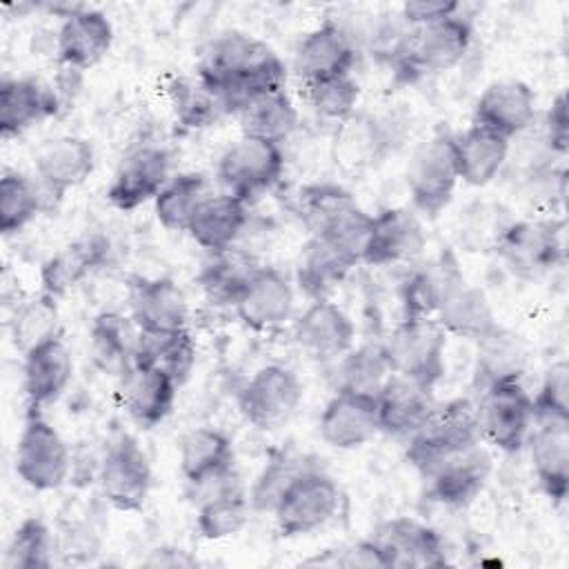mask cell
Returning a JSON list of instances; mask_svg holds the SVG:
<instances>
[{
    "label": "cell",
    "instance_id": "cell-1",
    "mask_svg": "<svg viewBox=\"0 0 569 569\" xmlns=\"http://www.w3.org/2000/svg\"><path fill=\"white\" fill-rule=\"evenodd\" d=\"M196 73L220 91L229 113L287 87L282 58L267 42L242 31H224L213 38L202 51Z\"/></svg>",
    "mask_w": 569,
    "mask_h": 569
},
{
    "label": "cell",
    "instance_id": "cell-2",
    "mask_svg": "<svg viewBox=\"0 0 569 569\" xmlns=\"http://www.w3.org/2000/svg\"><path fill=\"white\" fill-rule=\"evenodd\" d=\"M482 442L478 429V409L469 398L436 402L427 422L407 440L405 458L425 478L447 458Z\"/></svg>",
    "mask_w": 569,
    "mask_h": 569
},
{
    "label": "cell",
    "instance_id": "cell-3",
    "mask_svg": "<svg viewBox=\"0 0 569 569\" xmlns=\"http://www.w3.org/2000/svg\"><path fill=\"white\" fill-rule=\"evenodd\" d=\"M493 249L505 269L520 280H538L565 262V222L525 218L498 229Z\"/></svg>",
    "mask_w": 569,
    "mask_h": 569
},
{
    "label": "cell",
    "instance_id": "cell-4",
    "mask_svg": "<svg viewBox=\"0 0 569 569\" xmlns=\"http://www.w3.org/2000/svg\"><path fill=\"white\" fill-rule=\"evenodd\" d=\"M405 182L418 216L438 218L451 204L460 182L451 131H436L411 151Z\"/></svg>",
    "mask_w": 569,
    "mask_h": 569
},
{
    "label": "cell",
    "instance_id": "cell-5",
    "mask_svg": "<svg viewBox=\"0 0 569 569\" xmlns=\"http://www.w3.org/2000/svg\"><path fill=\"white\" fill-rule=\"evenodd\" d=\"M73 467V456L62 433L38 411L31 409L13 451V471L33 491L60 489Z\"/></svg>",
    "mask_w": 569,
    "mask_h": 569
},
{
    "label": "cell",
    "instance_id": "cell-6",
    "mask_svg": "<svg viewBox=\"0 0 569 569\" xmlns=\"http://www.w3.org/2000/svg\"><path fill=\"white\" fill-rule=\"evenodd\" d=\"M382 345L393 376L429 389L445 376L447 331L436 318H402Z\"/></svg>",
    "mask_w": 569,
    "mask_h": 569
},
{
    "label": "cell",
    "instance_id": "cell-7",
    "mask_svg": "<svg viewBox=\"0 0 569 569\" xmlns=\"http://www.w3.org/2000/svg\"><path fill=\"white\" fill-rule=\"evenodd\" d=\"M340 509V487L313 467L302 469L278 498L271 516L282 538L309 536L327 527Z\"/></svg>",
    "mask_w": 569,
    "mask_h": 569
},
{
    "label": "cell",
    "instance_id": "cell-8",
    "mask_svg": "<svg viewBox=\"0 0 569 569\" xmlns=\"http://www.w3.org/2000/svg\"><path fill=\"white\" fill-rule=\"evenodd\" d=\"M284 173L282 144L240 136L218 158L216 180L224 193H231L249 204L256 196L273 189Z\"/></svg>",
    "mask_w": 569,
    "mask_h": 569
},
{
    "label": "cell",
    "instance_id": "cell-9",
    "mask_svg": "<svg viewBox=\"0 0 569 569\" xmlns=\"http://www.w3.org/2000/svg\"><path fill=\"white\" fill-rule=\"evenodd\" d=\"M96 482L104 502L124 513L140 511L153 487V469L147 451L131 433H120L111 440L98 460Z\"/></svg>",
    "mask_w": 569,
    "mask_h": 569
},
{
    "label": "cell",
    "instance_id": "cell-10",
    "mask_svg": "<svg viewBox=\"0 0 569 569\" xmlns=\"http://www.w3.org/2000/svg\"><path fill=\"white\" fill-rule=\"evenodd\" d=\"M476 409L482 442L502 453H518L525 449L527 436L533 427V405L522 380H498L485 385Z\"/></svg>",
    "mask_w": 569,
    "mask_h": 569
},
{
    "label": "cell",
    "instance_id": "cell-11",
    "mask_svg": "<svg viewBox=\"0 0 569 569\" xmlns=\"http://www.w3.org/2000/svg\"><path fill=\"white\" fill-rule=\"evenodd\" d=\"M305 396L302 380L291 367L271 362L253 371V376L238 391V411L242 418L260 429L273 431L289 422Z\"/></svg>",
    "mask_w": 569,
    "mask_h": 569
},
{
    "label": "cell",
    "instance_id": "cell-12",
    "mask_svg": "<svg viewBox=\"0 0 569 569\" xmlns=\"http://www.w3.org/2000/svg\"><path fill=\"white\" fill-rule=\"evenodd\" d=\"M433 318L447 331L469 342H478L500 322L487 293L469 282L456 267L440 269V296Z\"/></svg>",
    "mask_w": 569,
    "mask_h": 569
},
{
    "label": "cell",
    "instance_id": "cell-13",
    "mask_svg": "<svg viewBox=\"0 0 569 569\" xmlns=\"http://www.w3.org/2000/svg\"><path fill=\"white\" fill-rule=\"evenodd\" d=\"M473 42V27L460 13L411 29L398 58L402 69L416 73H442L456 69Z\"/></svg>",
    "mask_w": 569,
    "mask_h": 569
},
{
    "label": "cell",
    "instance_id": "cell-14",
    "mask_svg": "<svg viewBox=\"0 0 569 569\" xmlns=\"http://www.w3.org/2000/svg\"><path fill=\"white\" fill-rule=\"evenodd\" d=\"M171 178V153L158 144H138L129 149L107 187V202L118 211H133L156 196Z\"/></svg>",
    "mask_w": 569,
    "mask_h": 569
},
{
    "label": "cell",
    "instance_id": "cell-15",
    "mask_svg": "<svg viewBox=\"0 0 569 569\" xmlns=\"http://www.w3.org/2000/svg\"><path fill=\"white\" fill-rule=\"evenodd\" d=\"M236 318L251 331H273L291 320L296 291L287 273L258 264L233 302Z\"/></svg>",
    "mask_w": 569,
    "mask_h": 569
},
{
    "label": "cell",
    "instance_id": "cell-16",
    "mask_svg": "<svg viewBox=\"0 0 569 569\" xmlns=\"http://www.w3.org/2000/svg\"><path fill=\"white\" fill-rule=\"evenodd\" d=\"M371 540L385 556L387 567L420 569L447 565V547L438 529L409 516L382 520Z\"/></svg>",
    "mask_w": 569,
    "mask_h": 569
},
{
    "label": "cell",
    "instance_id": "cell-17",
    "mask_svg": "<svg viewBox=\"0 0 569 569\" xmlns=\"http://www.w3.org/2000/svg\"><path fill=\"white\" fill-rule=\"evenodd\" d=\"M427 247L420 216L411 207H387L373 213L362 264L393 267L413 262Z\"/></svg>",
    "mask_w": 569,
    "mask_h": 569
},
{
    "label": "cell",
    "instance_id": "cell-18",
    "mask_svg": "<svg viewBox=\"0 0 569 569\" xmlns=\"http://www.w3.org/2000/svg\"><path fill=\"white\" fill-rule=\"evenodd\" d=\"M96 169V149L82 136H53L40 142L33 153L38 184L56 198L80 187Z\"/></svg>",
    "mask_w": 569,
    "mask_h": 569
},
{
    "label": "cell",
    "instance_id": "cell-19",
    "mask_svg": "<svg viewBox=\"0 0 569 569\" xmlns=\"http://www.w3.org/2000/svg\"><path fill=\"white\" fill-rule=\"evenodd\" d=\"M493 471V458L482 442L447 458L422 480L427 482V496L449 509H462L471 505L487 487Z\"/></svg>",
    "mask_w": 569,
    "mask_h": 569
},
{
    "label": "cell",
    "instance_id": "cell-20",
    "mask_svg": "<svg viewBox=\"0 0 569 569\" xmlns=\"http://www.w3.org/2000/svg\"><path fill=\"white\" fill-rule=\"evenodd\" d=\"M536 102V93L525 80H493L473 104V124L513 140L533 124L538 113Z\"/></svg>",
    "mask_w": 569,
    "mask_h": 569
},
{
    "label": "cell",
    "instance_id": "cell-21",
    "mask_svg": "<svg viewBox=\"0 0 569 569\" xmlns=\"http://www.w3.org/2000/svg\"><path fill=\"white\" fill-rule=\"evenodd\" d=\"M318 433L325 445L340 451L365 447L380 433L376 396L336 389L318 418Z\"/></svg>",
    "mask_w": 569,
    "mask_h": 569
},
{
    "label": "cell",
    "instance_id": "cell-22",
    "mask_svg": "<svg viewBox=\"0 0 569 569\" xmlns=\"http://www.w3.org/2000/svg\"><path fill=\"white\" fill-rule=\"evenodd\" d=\"M113 44L111 20L91 7H78L62 18L56 33V58L69 71H87L102 62Z\"/></svg>",
    "mask_w": 569,
    "mask_h": 569
},
{
    "label": "cell",
    "instance_id": "cell-23",
    "mask_svg": "<svg viewBox=\"0 0 569 569\" xmlns=\"http://www.w3.org/2000/svg\"><path fill=\"white\" fill-rule=\"evenodd\" d=\"M293 340L318 360H340L356 342V325L342 307L318 298L293 320Z\"/></svg>",
    "mask_w": 569,
    "mask_h": 569
},
{
    "label": "cell",
    "instance_id": "cell-24",
    "mask_svg": "<svg viewBox=\"0 0 569 569\" xmlns=\"http://www.w3.org/2000/svg\"><path fill=\"white\" fill-rule=\"evenodd\" d=\"M73 380V358L60 333L22 353V391L29 409L58 402Z\"/></svg>",
    "mask_w": 569,
    "mask_h": 569
},
{
    "label": "cell",
    "instance_id": "cell-25",
    "mask_svg": "<svg viewBox=\"0 0 569 569\" xmlns=\"http://www.w3.org/2000/svg\"><path fill=\"white\" fill-rule=\"evenodd\" d=\"M180 385L160 367L133 365L120 378V405L129 420L142 429H153L169 418Z\"/></svg>",
    "mask_w": 569,
    "mask_h": 569
},
{
    "label": "cell",
    "instance_id": "cell-26",
    "mask_svg": "<svg viewBox=\"0 0 569 569\" xmlns=\"http://www.w3.org/2000/svg\"><path fill=\"white\" fill-rule=\"evenodd\" d=\"M525 447L540 491L551 505H562L569 493V420H536Z\"/></svg>",
    "mask_w": 569,
    "mask_h": 569
},
{
    "label": "cell",
    "instance_id": "cell-27",
    "mask_svg": "<svg viewBox=\"0 0 569 569\" xmlns=\"http://www.w3.org/2000/svg\"><path fill=\"white\" fill-rule=\"evenodd\" d=\"M233 442L216 427H196L180 438V476L196 491H207L233 471Z\"/></svg>",
    "mask_w": 569,
    "mask_h": 569
},
{
    "label": "cell",
    "instance_id": "cell-28",
    "mask_svg": "<svg viewBox=\"0 0 569 569\" xmlns=\"http://www.w3.org/2000/svg\"><path fill=\"white\" fill-rule=\"evenodd\" d=\"M129 318L140 331L189 329V300L176 280L136 278L129 293Z\"/></svg>",
    "mask_w": 569,
    "mask_h": 569
},
{
    "label": "cell",
    "instance_id": "cell-29",
    "mask_svg": "<svg viewBox=\"0 0 569 569\" xmlns=\"http://www.w3.org/2000/svg\"><path fill=\"white\" fill-rule=\"evenodd\" d=\"M356 64V47L347 31L333 22L325 20L311 29L298 44L293 56V71L305 82L351 73Z\"/></svg>",
    "mask_w": 569,
    "mask_h": 569
},
{
    "label": "cell",
    "instance_id": "cell-30",
    "mask_svg": "<svg viewBox=\"0 0 569 569\" xmlns=\"http://www.w3.org/2000/svg\"><path fill=\"white\" fill-rule=\"evenodd\" d=\"M60 109L58 93L38 78H4L0 82V133L18 138Z\"/></svg>",
    "mask_w": 569,
    "mask_h": 569
},
{
    "label": "cell",
    "instance_id": "cell-31",
    "mask_svg": "<svg viewBox=\"0 0 569 569\" xmlns=\"http://www.w3.org/2000/svg\"><path fill=\"white\" fill-rule=\"evenodd\" d=\"M431 391L433 389L425 385L391 373L376 396L380 433L409 440L427 422L436 407Z\"/></svg>",
    "mask_w": 569,
    "mask_h": 569
},
{
    "label": "cell",
    "instance_id": "cell-32",
    "mask_svg": "<svg viewBox=\"0 0 569 569\" xmlns=\"http://www.w3.org/2000/svg\"><path fill=\"white\" fill-rule=\"evenodd\" d=\"M109 258L107 238L91 233L82 236L40 264V291L51 298H62L76 284H80L93 269Z\"/></svg>",
    "mask_w": 569,
    "mask_h": 569
},
{
    "label": "cell",
    "instance_id": "cell-33",
    "mask_svg": "<svg viewBox=\"0 0 569 569\" xmlns=\"http://www.w3.org/2000/svg\"><path fill=\"white\" fill-rule=\"evenodd\" d=\"M251 513L249 496L238 485L236 473H231L204 491L196 509V531L202 540L218 542L240 533L249 525Z\"/></svg>",
    "mask_w": 569,
    "mask_h": 569
},
{
    "label": "cell",
    "instance_id": "cell-34",
    "mask_svg": "<svg viewBox=\"0 0 569 569\" xmlns=\"http://www.w3.org/2000/svg\"><path fill=\"white\" fill-rule=\"evenodd\" d=\"M509 149L511 140L473 122L465 131L453 133V156L460 182L469 187H487L493 182L509 158Z\"/></svg>",
    "mask_w": 569,
    "mask_h": 569
},
{
    "label": "cell",
    "instance_id": "cell-35",
    "mask_svg": "<svg viewBox=\"0 0 569 569\" xmlns=\"http://www.w3.org/2000/svg\"><path fill=\"white\" fill-rule=\"evenodd\" d=\"M247 202L231 193L218 191L200 204L187 233L204 251L222 253L233 249L247 227Z\"/></svg>",
    "mask_w": 569,
    "mask_h": 569
},
{
    "label": "cell",
    "instance_id": "cell-36",
    "mask_svg": "<svg viewBox=\"0 0 569 569\" xmlns=\"http://www.w3.org/2000/svg\"><path fill=\"white\" fill-rule=\"evenodd\" d=\"M138 327L129 316L102 311L89 327V356L104 376L122 378L136 360Z\"/></svg>",
    "mask_w": 569,
    "mask_h": 569
},
{
    "label": "cell",
    "instance_id": "cell-37",
    "mask_svg": "<svg viewBox=\"0 0 569 569\" xmlns=\"http://www.w3.org/2000/svg\"><path fill=\"white\" fill-rule=\"evenodd\" d=\"M389 133L385 124L367 113H353L338 124L333 138V162L351 173L376 167L389 151Z\"/></svg>",
    "mask_w": 569,
    "mask_h": 569
},
{
    "label": "cell",
    "instance_id": "cell-38",
    "mask_svg": "<svg viewBox=\"0 0 569 569\" xmlns=\"http://www.w3.org/2000/svg\"><path fill=\"white\" fill-rule=\"evenodd\" d=\"M198 360V347L189 329L178 331H140L133 365L164 369L180 387L189 380Z\"/></svg>",
    "mask_w": 569,
    "mask_h": 569
},
{
    "label": "cell",
    "instance_id": "cell-39",
    "mask_svg": "<svg viewBox=\"0 0 569 569\" xmlns=\"http://www.w3.org/2000/svg\"><path fill=\"white\" fill-rule=\"evenodd\" d=\"M211 182L200 171H182L169 178L153 200V213L162 229L187 233L196 211L211 196Z\"/></svg>",
    "mask_w": 569,
    "mask_h": 569
},
{
    "label": "cell",
    "instance_id": "cell-40",
    "mask_svg": "<svg viewBox=\"0 0 569 569\" xmlns=\"http://www.w3.org/2000/svg\"><path fill=\"white\" fill-rule=\"evenodd\" d=\"M473 345L476 378L482 387L498 380H522L529 362V349L518 333L498 325L491 333Z\"/></svg>",
    "mask_w": 569,
    "mask_h": 569
},
{
    "label": "cell",
    "instance_id": "cell-41",
    "mask_svg": "<svg viewBox=\"0 0 569 569\" xmlns=\"http://www.w3.org/2000/svg\"><path fill=\"white\" fill-rule=\"evenodd\" d=\"M169 102L176 120L184 129H207L227 116L224 98L198 73L178 76L169 82Z\"/></svg>",
    "mask_w": 569,
    "mask_h": 569
},
{
    "label": "cell",
    "instance_id": "cell-42",
    "mask_svg": "<svg viewBox=\"0 0 569 569\" xmlns=\"http://www.w3.org/2000/svg\"><path fill=\"white\" fill-rule=\"evenodd\" d=\"M353 267L356 264H351L329 242H325L318 236H309V240L300 249V258L296 264V282L311 300L327 298L329 291L336 284H340Z\"/></svg>",
    "mask_w": 569,
    "mask_h": 569
},
{
    "label": "cell",
    "instance_id": "cell-43",
    "mask_svg": "<svg viewBox=\"0 0 569 569\" xmlns=\"http://www.w3.org/2000/svg\"><path fill=\"white\" fill-rule=\"evenodd\" d=\"M236 116L244 136L264 138L278 144H282L298 127V109L284 89L251 100Z\"/></svg>",
    "mask_w": 569,
    "mask_h": 569
},
{
    "label": "cell",
    "instance_id": "cell-44",
    "mask_svg": "<svg viewBox=\"0 0 569 569\" xmlns=\"http://www.w3.org/2000/svg\"><path fill=\"white\" fill-rule=\"evenodd\" d=\"M391 378V367L382 342L353 345L338 360V389L378 396Z\"/></svg>",
    "mask_w": 569,
    "mask_h": 569
},
{
    "label": "cell",
    "instance_id": "cell-45",
    "mask_svg": "<svg viewBox=\"0 0 569 569\" xmlns=\"http://www.w3.org/2000/svg\"><path fill=\"white\" fill-rule=\"evenodd\" d=\"M56 536L40 516H27L11 533L4 549V569H49L53 565Z\"/></svg>",
    "mask_w": 569,
    "mask_h": 569
},
{
    "label": "cell",
    "instance_id": "cell-46",
    "mask_svg": "<svg viewBox=\"0 0 569 569\" xmlns=\"http://www.w3.org/2000/svg\"><path fill=\"white\" fill-rule=\"evenodd\" d=\"M40 184L20 171L7 169L0 178V231L2 236L20 233L42 211Z\"/></svg>",
    "mask_w": 569,
    "mask_h": 569
},
{
    "label": "cell",
    "instance_id": "cell-47",
    "mask_svg": "<svg viewBox=\"0 0 569 569\" xmlns=\"http://www.w3.org/2000/svg\"><path fill=\"white\" fill-rule=\"evenodd\" d=\"M258 264L240 253H233V249L222 253H211V260L204 262L198 282L204 291V296L213 305H227L233 307L236 298L240 296L242 287L247 284L249 276L253 273Z\"/></svg>",
    "mask_w": 569,
    "mask_h": 569
},
{
    "label": "cell",
    "instance_id": "cell-48",
    "mask_svg": "<svg viewBox=\"0 0 569 569\" xmlns=\"http://www.w3.org/2000/svg\"><path fill=\"white\" fill-rule=\"evenodd\" d=\"M373 213H367L358 202L345 207L333 218H329L316 233L329 242L338 253H342L351 264H362L367 240L371 233Z\"/></svg>",
    "mask_w": 569,
    "mask_h": 569
},
{
    "label": "cell",
    "instance_id": "cell-49",
    "mask_svg": "<svg viewBox=\"0 0 569 569\" xmlns=\"http://www.w3.org/2000/svg\"><path fill=\"white\" fill-rule=\"evenodd\" d=\"M305 98L316 116L340 124L356 113L360 102V84L351 73L329 76L305 82Z\"/></svg>",
    "mask_w": 569,
    "mask_h": 569
},
{
    "label": "cell",
    "instance_id": "cell-50",
    "mask_svg": "<svg viewBox=\"0 0 569 569\" xmlns=\"http://www.w3.org/2000/svg\"><path fill=\"white\" fill-rule=\"evenodd\" d=\"M58 333V300L38 293L16 307L11 318V340L18 351H29L38 342Z\"/></svg>",
    "mask_w": 569,
    "mask_h": 569
},
{
    "label": "cell",
    "instance_id": "cell-51",
    "mask_svg": "<svg viewBox=\"0 0 569 569\" xmlns=\"http://www.w3.org/2000/svg\"><path fill=\"white\" fill-rule=\"evenodd\" d=\"M302 458L296 456L291 449H280L276 451L262 467V471L256 476L251 489H249V502L253 511H273L278 498L282 491L291 485V480L307 469L300 465Z\"/></svg>",
    "mask_w": 569,
    "mask_h": 569
},
{
    "label": "cell",
    "instance_id": "cell-52",
    "mask_svg": "<svg viewBox=\"0 0 569 569\" xmlns=\"http://www.w3.org/2000/svg\"><path fill=\"white\" fill-rule=\"evenodd\" d=\"M536 420H569V365L567 360L551 362L531 396Z\"/></svg>",
    "mask_w": 569,
    "mask_h": 569
},
{
    "label": "cell",
    "instance_id": "cell-53",
    "mask_svg": "<svg viewBox=\"0 0 569 569\" xmlns=\"http://www.w3.org/2000/svg\"><path fill=\"white\" fill-rule=\"evenodd\" d=\"M353 202V196L338 184H313L300 193V209L311 233Z\"/></svg>",
    "mask_w": 569,
    "mask_h": 569
},
{
    "label": "cell",
    "instance_id": "cell-54",
    "mask_svg": "<svg viewBox=\"0 0 569 569\" xmlns=\"http://www.w3.org/2000/svg\"><path fill=\"white\" fill-rule=\"evenodd\" d=\"M440 296V271H416L400 287L402 318H433Z\"/></svg>",
    "mask_w": 569,
    "mask_h": 569
},
{
    "label": "cell",
    "instance_id": "cell-55",
    "mask_svg": "<svg viewBox=\"0 0 569 569\" xmlns=\"http://www.w3.org/2000/svg\"><path fill=\"white\" fill-rule=\"evenodd\" d=\"M542 140L551 156H560V158L567 156V151H569V102H567L565 91H560L551 100L549 109L545 111Z\"/></svg>",
    "mask_w": 569,
    "mask_h": 569
},
{
    "label": "cell",
    "instance_id": "cell-56",
    "mask_svg": "<svg viewBox=\"0 0 569 569\" xmlns=\"http://www.w3.org/2000/svg\"><path fill=\"white\" fill-rule=\"evenodd\" d=\"M456 13H460V2H453V0H409L400 9L402 20L411 29L431 24L436 20H442Z\"/></svg>",
    "mask_w": 569,
    "mask_h": 569
},
{
    "label": "cell",
    "instance_id": "cell-57",
    "mask_svg": "<svg viewBox=\"0 0 569 569\" xmlns=\"http://www.w3.org/2000/svg\"><path fill=\"white\" fill-rule=\"evenodd\" d=\"M338 565H345V567H382V569H387L385 556L371 538L360 540L358 545L345 549L342 556L338 558Z\"/></svg>",
    "mask_w": 569,
    "mask_h": 569
},
{
    "label": "cell",
    "instance_id": "cell-58",
    "mask_svg": "<svg viewBox=\"0 0 569 569\" xmlns=\"http://www.w3.org/2000/svg\"><path fill=\"white\" fill-rule=\"evenodd\" d=\"M196 560L178 547H156L149 551V558L144 565L149 567H191Z\"/></svg>",
    "mask_w": 569,
    "mask_h": 569
}]
</instances>
